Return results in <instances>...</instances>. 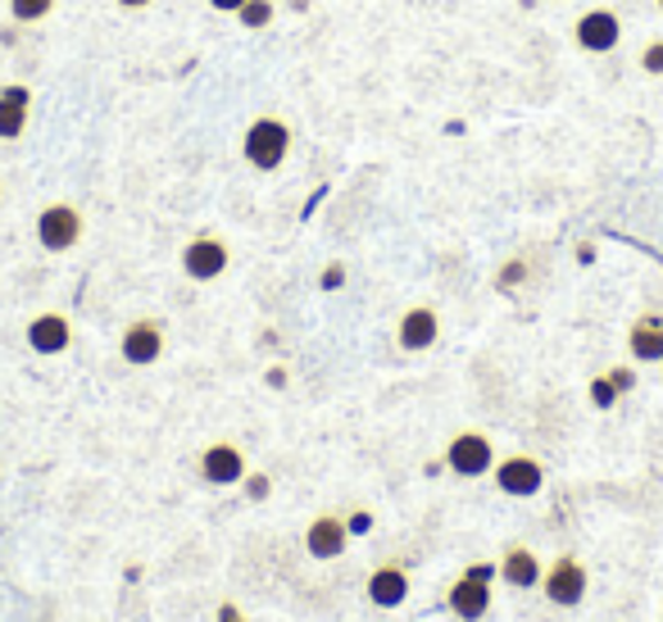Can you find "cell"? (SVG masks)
Listing matches in <instances>:
<instances>
[{"mask_svg":"<svg viewBox=\"0 0 663 622\" xmlns=\"http://www.w3.org/2000/svg\"><path fill=\"white\" fill-rule=\"evenodd\" d=\"M242 151H246V164L259 169V173H277L282 164H287L292 155V128L282 123V119H255L246 128V141H242Z\"/></svg>","mask_w":663,"mask_h":622,"instance_id":"6da1fadb","label":"cell"},{"mask_svg":"<svg viewBox=\"0 0 663 622\" xmlns=\"http://www.w3.org/2000/svg\"><path fill=\"white\" fill-rule=\"evenodd\" d=\"M541 591H545V600L559 604V609L582 604V600H586V568H582V559H578V554H559V559L541 572Z\"/></svg>","mask_w":663,"mask_h":622,"instance_id":"7a4b0ae2","label":"cell"},{"mask_svg":"<svg viewBox=\"0 0 663 622\" xmlns=\"http://www.w3.org/2000/svg\"><path fill=\"white\" fill-rule=\"evenodd\" d=\"M37 242L51 251V255L73 251V246L82 242V214H78L73 205H64V201L45 205V210L37 214Z\"/></svg>","mask_w":663,"mask_h":622,"instance_id":"3957f363","label":"cell"},{"mask_svg":"<svg viewBox=\"0 0 663 622\" xmlns=\"http://www.w3.org/2000/svg\"><path fill=\"white\" fill-rule=\"evenodd\" d=\"M227 264H232V251H227L223 236H214V232L192 236L186 251H182V273L192 282H214V277L227 273Z\"/></svg>","mask_w":663,"mask_h":622,"instance_id":"277c9868","label":"cell"},{"mask_svg":"<svg viewBox=\"0 0 663 622\" xmlns=\"http://www.w3.org/2000/svg\"><path fill=\"white\" fill-rule=\"evenodd\" d=\"M491 472H496V487H500L504 496H513V500H532V496L545 487V468H541V459H532V455H509V459H500Z\"/></svg>","mask_w":663,"mask_h":622,"instance_id":"5b68a950","label":"cell"},{"mask_svg":"<svg viewBox=\"0 0 663 622\" xmlns=\"http://www.w3.org/2000/svg\"><path fill=\"white\" fill-rule=\"evenodd\" d=\"M573 41L586 55H609V51H619V41H623V19L613 10H586L573 23Z\"/></svg>","mask_w":663,"mask_h":622,"instance_id":"8992f818","label":"cell"},{"mask_svg":"<svg viewBox=\"0 0 663 622\" xmlns=\"http://www.w3.org/2000/svg\"><path fill=\"white\" fill-rule=\"evenodd\" d=\"M446 468L459 472V477H487L496 468V450L482 432H459L446 446Z\"/></svg>","mask_w":663,"mask_h":622,"instance_id":"52a82bcc","label":"cell"},{"mask_svg":"<svg viewBox=\"0 0 663 622\" xmlns=\"http://www.w3.org/2000/svg\"><path fill=\"white\" fill-rule=\"evenodd\" d=\"M437 337H441V318H437V309H428V305L405 309V314H400V323H396V346H400V350H409V355L432 350V346H437Z\"/></svg>","mask_w":663,"mask_h":622,"instance_id":"ba28073f","label":"cell"},{"mask_svg":"<svg viewBox=\"0 0 663 622\" xmlns=\"http://www.w3.org/2000/svg\"><path fill=\"white\" fill-rule=\"evenodd\" d=\"M119 355H123L128 364H136V368L155 364V359L164 355V327H160L155 318H136V323H128L123 341H119Z\"/></svg>","mask_w":663,"mask_h":622,"instance_id":"9c48e42d","label":"cell"},{"mask_svg":"<svg viewBox=\"0 0 663 622\" xmlns=\"http://www.w3.org/2000/svg\"><path fill=\"white\" fill-rule=\"evenodd\" d=\"M364 595H368L377 609H400V604L409 600V572H405L396 559L377 563V568L368 572V582H364Z\"/></svg>","mask_w":663,"mask_h":622,"instance_id":"30bf717a","label":"cell"},{"mask_svg":"<svg viewBox=\"0 0 663 622\" xmlns=\"http://www.w3.org/2000/svg\"><path fill=\"white\" fill-rule=\"evenodd\" d=\"M346 545H350V528H346L341 513H318L305 528V550L314 559H341Z\"/></svg>","mask_w":663,"mask_h":622,"instance_id":"8fae6325","label":"cell"},{"mask_svg":"<svg viewBox=\"0 0 663 622\" xmlns=\"http://www.w3.org/2000/svg\"><path fill=\"white\" fill-rule=\"evenodd\" d=\"M446 604H450V613H455L459 622H478V618L491 613V582H482V578H472V572H463V578L450 587Z\"/></svg>","mask_w":663,"mask_h":622,"instance_id":"7c38bea8","label":"cell"},{"mask_svg":"<svg viewBox=\"0 0 663 622\" xmlns=\"http://www.w3.org/2000/svg\"><path fill=\"white\" fill-rule=\"evenodd\" d=\"M201 477H205V482H214V487L242 482V477H246V455L236 450L232 441H214V446H205V455H201Z\"/></svg>","mask_w":663,"mask_h":622,"instance_id":"4fadbf2b","label":"cell"},{"mask_svg":"<svg viewBox=\"0 0 663 622\" xmlns=\"http://www.w3.org/2000/svg\"><path fill=\"white\" fill-rule=\"evenodd\" d=\"M28 346L37 355H64L73 346V323L64 314H37L28 323Z\"/></svg>","mask_w":663,"mask_h":622,"instance_id":"5bb4252c","label":"cell"},{"mask_svg":"<svg viewBox=\"0 0 663 622\" xmlns=\"http://www.w3.org/2000/svg\"><path fill=\"white\" fill-rule=\"evenodd\" d=\"M541 572H545V563H541L528 545H509L504 559H500V578H504L513 591H532V587H541Z\"/></svg>","mask_w":663,"mask_h":622,"instance_id":"9a60e30c","label":"cell"},{"mask_svg":"<svg viewBox=\"0 0 663 622\" xmlns=\"http://www.w3.org/2000/svg\"><path fill=\"white\" fill-rule=\"evenodd\" d=\"M628 350L636 364H663V318L659 314H641L628 332Z\"/></svg>","mask_w":663,"mask_h":622,"instance_id":"2e32d148","label":"cell"},{"mask_svg":"<svg viewBox=\"0 0 663 622\" xmlns=\"http://www.w3.org/2000/svg\"><path fill=\"white\" fill-rule=\"evenodd\" d=\"M28 114H32V91L28 86H0V136L6 141H19L23 128H28Z\"/></svg>","mask_w":663,"mask_h":622,"instance_id":"e0dca14e","label":"cell"},{"mask_svg":"<svg viewBox=\"0 0 663 622\" xmlns=\"http://www.w3.org/2000/svg\"><path fill=\"white\" fill-rule=\"evenodd\" d=\"M236 23H242L246 32H264L273 23V0H246V6L236 10Z\"/></svg>","mask_w":663,"mask_h":622,"instance_id":"ac0fdd59","label":"cell"},{"mask_svg":"<svg viewBox=\"0 0 663 622\" xmlns=\"http://www.w3.org/2000/svg\"><path fill=\"white\" fill-rule=\"evenodd\" d=\"M51 10H55V0H10L14 23H41Z\"/></svg>","mask_w":663,"mask_h":622,"instance_id":"d6986e66","label":"cell"},{"mask_svg":"<svg viewBox=\"0 0 663 622\" xmlns=\"http://www.w3.org/2000/svg\"><path fill=\"white\" fill-rule=\"evenodd\" d=\"M586 396H591V405L595 409H613L623 396H619V387L609 381V373H600V377H591V387H586Z\"/></svg>","mask_w":663,"mask_h":622,"instance_id":"ffe728a7","label":"cell"},{"mask_svg":"<svg viewBox=\"0 0 663 622\" xmlns=\"http://www.w3.org/2000/svg\"><path fill=\"white\" fill-rule=\"evenodd\" d=\"M523 277H528V264H523V259H509V264L496 273V286H500V292H513V286H523Z\"/></svg>","mask_w":663,"mask_h":622,"instance_id":"44dd1931","label":"cell"},{"mask_svg":"<svg viewBox=\"0 0 663 622\" xmlns=\"http://www.w3.org/2000/svg\"><path fill=\"white\" fill-rule=\"evenodd\" d=\"M242 487H246V500H268V496H273L268 472H246V477H242Z\"/></svg>","mask_w":663,"mask_h":622,"instance_id":"7402d4cb","label":"cell"},{"mask_svg":"<svg viewBox=\"0 0 663 622\" xmlns=\"http://www.w3.org/2000/svg\"><path fill=\"white\" fill-rule=\"evenodd\" d=\"M641 69L650 73V78H663V41H650L645 51H641Z\"/></svg>","mask_w":663,"mask_h":622,"instance_id":"603a6c76","label":"cell"},{"mask_svg":"<svg viewBox=\"0 0 663 622\" xmlns=\"http://www.w3.org/2000/svg\"><path fill=\"white\" fill-rule=\"evenodd\" d=\"M318 286H323V292H341V286H346V264H327Z\"/></svg>","mask_w":663,"mask_h":622,"instance_id":"cb8c5ba5","label":"cell"},{"mask_svg":"<svg viewBox=\"0 0 663 622\" xmlns=\"http://www.w3.org/2000/svg\"><path fill=\"white\" fill-rule=\"evenodd\" d=\"M609 381L619 387V396L636 391V373H632V368H623V364H613V368H609Z\"/></svg>","mask_w":663,"mask_h":622,"instance_id":"d4e9b609","label":"cell"},{"mask_svg":"<svg viewBox=\"0 0 663 622\" xmlns=\"http://www.w3.org/2000/svg\"><path fill=\"white\" fill-rule=\"evenodd\" d=\"M346 528H350V537H368V532H373V513H368V509L346 513Z\"/></svg>","mask_w":663,"mask_h":622,"instance_id":"484cf974","label":"cell"},{"mask_svg":"<svg viewBox=\"0 0 663 622\" xmlns=\"http://www.w3.org/2000/svg\"><path fill=\"white\" fill-rule=\"evenodd\" d=\"M214 622H246V613L236 609L232 600H223V604H218V613H214Z\"/></svg>","mask_w":663,"mask_h":622,"instance_id":"4316f807","label":"cell"},{"mask_svg":"<svg viewBox=\"0 0 663 622\" xmlns=\"http://www.w3.org/2000/svg\"><path fill=\"white\" fill-rule=\"evenodd\" d=\"M463 572H472V578H482V582H491L496 572H500V563H468Z\"/></svg>","mask_w":663,"mask_h":622,"instance_id":"83f0119b","label":"cell"},{"mask_svg":"<svg viewBox=\"0 0 663 622\" xmlns=\"http://www.w3.org/2000/svg\"><path fill=\"white\" fill-rule=\"evenodd\" d=\"M210 6H214L218 14H236V10H242V6H246V0H210Z\"/></svg>","mask_w":663,"mask_h":622,"instance_id":"f1b7e54d","label":"cell"},{"mask_svg":"<svg viewBox=\"0 0 663 622\" xmlns=\"http://www.w3.org/2000/svg\"><path fill=\"white\" fill-rule=\"evenodd\" d=\"M268 387H273V391L287 387V368H268Z\"/></svg>","mask_w":663,"mask_h":622,"instance_id":"f546056e","label":"cell"},{"mask_svg":"<svg viewBox=\"0 0 663 622\" xmlns=\"http://www.w3.org/2000/svg\"><path fill=\"white\" fill-rule=\"evenodd\" d=\"M595 259V246H578V264H591Z\"/></svg>","mask_w":663,"mask_h":622,"instance_id":"4dcf8cb0","label":"cell"},{"mask_svg":"<svg viewBox=\"0 0 663 622\" xmlns=\"http://www.w3.org/2000/svg\"><path fill=\"white\" fill-rule=\"evenodd\" d=\"M119 6H123V10H146L151 0H119Z\"/></svg>","mask_w":663,"mask_h":622,"instance_id":"1f68e13d","label":"cell"},{"mask_svg":"<svg viewBox=\"0 0 663 622\" xmlns=\"http://www.w3.org/2000/svg\"><path fill=\"white\" fill-rule=\"evenodd\" d=\"M292 10H309V0H292Z\"/></svg>","mask_w":663,"mask_h":622,"instance_id":"d6a6232c","label":"cell"},{"mask_svg":"<svg viewBox=\"0 0 663 622\" xmlns=\"http://www.w3.org/2000/svg\"><path fill=\"white\" fill-rule=\"evenodd\" d=\"M659 10H663V0H659Z\"/></svg>","mask_w":663,"mask_h":622,"instance_id":"836d02e7","label":"cell"}]
</instances>
